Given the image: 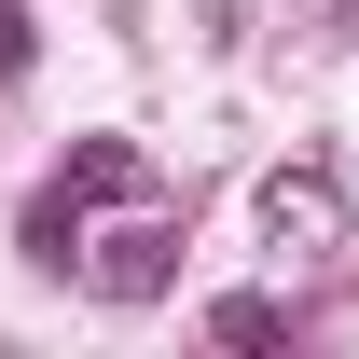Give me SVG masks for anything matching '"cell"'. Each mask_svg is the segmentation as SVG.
Wrapping results in <instances>:
<instances>
[{"mask_svg":"<svg viewBox=\"0 0 359 359\" xmlns=\"http://www.w3.org/2000/svg\"><path fill=\"white\" fill-rule=\"evenodd\" d=\"M111 194H138V138H83L69 180L28 194V263H69V249H83V208H111Z\"/></svg>","mask_w":359,"mask_h":359,"instance_id":"1","label":"cell"},{"mask_svg":"<svg viewBox=\"0 0 359 359\" xmlns=\"http://www.w3.org/2000/svg\"><path fill=\"white\" fill-rule=\"evenodd\" d=\"M69 263H83L97 304H152V290L180 276V222H166V208H138V222H111L97 249H69Z\"/></svg>","mask_w":359,"mask_h":359,"instance_id":"2","label":"cell"},{"mask_svg":"<svg viewBox=\"0 0 359 359\" xmlns=\"http://www.w3.org/2000/svg\"><path fill=\"white\" fill-rule=\"evenodd\" d=\"M208 332H222V346H290V304H276V290H235Z\"/></svg>","mask_w":359,"mask_h":359,"instance_id":"4","label":"cell"},{"mask_svg":"<svg viewBox=\"0 0 359 359\" xmlns=\"http://www.w3.org/2000/svg\"><path fill=\"white\" fill-rule=\"evenodd\" d=\"M263 235H276V249H346V180H332V166L263 180Z\"/></svg>","mask_w":359,"mask_h":359,"instance_id":"3","label":"cell"}]
</instances>
